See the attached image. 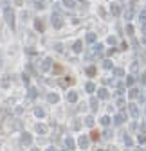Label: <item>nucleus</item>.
<instances>
[{
    "label": "nucleus",
    "mask_w": 146,
    "mask_h": 151,
    "mask_svg": "<svg viewBox=\"0 0 146 151\" xmlns=\"http://www.w3.org/2000/svg\"><path fill=\"white\" fill-rule=\"evenodd\" d=\"M2 16H4L5 25H7L9 29L15 32V31H16V11H15V7H13L11 4L4 5V9H2Z\"/></svg>",
    "instance_id": "1"
},
{
    "label": "nucleus",
    "mask_w": 146,
    "mask_h": 151,
    "mask_svg": "<svg viewBox=\"0 0 146 151\" xmlns=\"http://www.w3.org/2000/svg\"><path fill=\"white\" fill-rule=\"evenodd\" d=\"M52 67H54V61H52V59L47 56V58H43L42 61H40V65H38V70L42 72V74H47L49 70H52Z\"/></svg>",
    "instance_id": "2"
},
{
    "label": "nucleus",
    "mask_w": 146,
    "mask_h": 151,
    "mask_svg": "<svg viewBox=\"0 0 146 151\" xmlns=\"http://www.w3.org/2000/svg\"><path fill=\"white\" fill-rule=\"evenodd\" d=\"M32 135L29 131H22L20 133V146L22 148H32Z\"/></svg>",
    "instance_id": "3"
},
{
    "label": "nucleus",
    "mask_w": 146,
    "mask_h": 151,
    "mask_svg": "<svg viewBox=\"0 0 146 151\" xmlns=\"http://www.w3.org/2000/svg\"><path fill=\"white\" fill-rule=\"evenodd\" d=\"M76 142H78V149L87 151V149L90 148V142H92V140H90V137H89V135H79Z\"/></svg>",
    "instance_id": "4"
},
{
    "label": "nucleus",
    "mask_w": 146,
    "mask_h": 151,
    "mask_svg": "<svg viewBox=\"0 0 146 151\" xmlns=\"http://www.w3.org/2000/svg\"><path fill=\"white\" fill-rule=\"evenodd\" d=\"M63 148L67 149V151H74V149H78V142H76V139H74V137H70V135L63 137Z\"/></svg>",
    "instance_id": "5"
},
{
    "label": "nucleus",
    "mask_w": 146,
    "mask_h": 151,
    "mask_svg": "<svg viewBox=\"0 0 146 151\" xmlns=\"http://www.w3.org/2000/svg\"><path fill=\"white\" fill-rule=\"evenodd\" d=\"M51 24H52V27H54L56 31H59V29L63 27L65 20H63V16H62V15H58V13H52V16H51Z\"/></svg>",
    "instance_id": "6"
},
{
    "label": "nucleus",
    "mask_w": 146,
    "mask_h": 151,
    "mask_svg": "<svg viewBox=\"0 0 146 151\" xmlns=\"http://www.w3.org/2000/svg\"><path fill=\"white\" fill-rule=\"evenodd\" d=\"M135 7H137V0H130L128 9L124 11V20H126V22H130V20L134 18V15H135Z\"/></svg>",
    "instance_id": "7"
},
{
    "label": "nucleus",
    "mask_w": 146,
    "mask_h": 151,
    "mask_svg": "<svg viewBox=\"0 0 146 151\" xmlns=\"http://www.w3.org/2000/svg\"><path fill=\"white\" fill-rule=\"evenodd\" d=\"M32 27H34V31L36 32H40V34H43L45 32V20L43 18H34V20H32Z\"/></svg>",
    "instance_id": "8"
},
{
    "label": "nucleus",
    "mask_w": 146,
    "mask_h": 151,
    "mask_svg": "<svg viewBox=\"0 0 146 151\" xmlns=\"http://www.w3.org/2000/svg\"><path fill=\"white\" fill-rule=\"evenodd\" d=\"M70 52H72V54H83V52H85L83 40H76V42L70 45Z\"/></svg>",
    "instance_id": "9"
},
{
    "label": "nucleus",
    "mask_w": 146,
    "mask_h": 151,
    "mask_svg": "<svg viewBox=\"0 0 146 151\" xmlns=\"http://www.w3.org/2000/svg\"><path fill=\"white\" fill-rule=\"evenodd\" d=\"M34 131L38 135H47L49 133V126L45 124V122H36V124H34Z\"/></svg>",
    "instance_id": "10"
},
{
    "label": "nucleus",
    "mask_w": 146,
    "mask_h": 151,
    "mask_svg": "<svg viewBox=\"0 0 146 151\" xmlns=\"http://www.w3.org/2000/svg\"><path fill=\"white\" fill-rule=\"evenodd\" d=\"M25 97H27V101H34L38 97V90L34 86H27L25 88Z\"/></svg>",
    "instance_id": "11"
},
{
    "label": "nucleus",
    "mask_w": 146,
    "mask_h": 151,
    "mask_svg": "<svg viewBox=\"0 0 146 151\" xmlns=\"http://www.w3.org/2000/svg\"><path fill=\"white\" fill-rule=\"evenodd\" d=\"M65 99H67L69 104H76L78 99H79V94H78L76 90H69V92H67V97H65Z\"/></svg>",
    "instance_id": "12"
},
{
    "label": "nucleus",
    "mask_w": 146,
    "mask_h": 151,
    "mask_svg": "<svg viewBox=\"0 0 146 151\" xmlns=\"http://www.w3.org/2000/svg\"><path fill=\"white\" fill-rule=\"evenodd\" d=\"M92 52H94V56H96V58H103L105 45H103V43H94V45H92Z\"/></svg>",
    "instance_id": "13"
},
{
    "label": "nucleus",
    "mask_w": 146,
    "mask_h": 151,
    "mask_svg": "<svg viewBox=\"0 0 146 151\" xmlns=\"http://www.w3.org/2000/svg\"><path fill=\"white\" fill-rule=\"evenodd\" d=\"M97 99L99 101H108L110 99V90L108 88H97Z\"/></svg>",
    "instance_id": "14"
},
{
    "label": "nucleus",
    "mask_w": 146,
    "mask_h": 151,
    "mask_svg": "<svg viewBox=\"0 0 146 151\" xmlns=\"http://www.w3.org/2000/svg\"><path fill=\"white\" fill-rule=\"evenodd\" d=\"M85 74H87V78L94 79L97 76V67L96 65H87V67H85Z\"/></svg>",
    "instance_id": "15"
},
{
    "label": "nucleus",
    "mask_w": 146,
    "mask_h": 151,
    "mask_svg": "<svg viewBox=\"0 0 146 151\" xmlns=\"http://www.w3.org/2000/svg\"><path fill=\"white\" fill-rule=\"evenodd\" d=\"M58 83H59V86L69 88V86H72V85H74V78H69V76H62V79H59Z\"/></svg>",
    "instance_id": "16"
},
{
    "label": "nucleus",
    "mask_w": 146,
    "mask_h": 151,
    "mask_svg": "<svg viewBox=\"0 0 146 151\" xmlns=\"http://www.w3.org/2000/svg\"><path fill=\"white\" fill-rule=\"evenodd\" d=\"M124 119H126V112H124V110H121L117 115H114V124H116V126H121L123 122H124Z\"/></svg>",
    "instance_id": "17"
},
{
    "label": "nucleus",
    "mask_w": 146,
    "mask_h": 151,
    "mask_svg": "<svg viewBox=\"0 0 146 151\" xmlns=\"http://www.w3.org/2000/svg\"><path fill=\"white\" fill-rule=\"evenodd\" d=\"M121 11H123V9H121V5H119L117 2H112V4H110V15L114 16V18H117L119 15H121Z\"/></svg>",
    "instance_id": "18"
},
{
    "label": "nucleus",
    "mask_w": 146,
    "mask_h": 151,
    "mask_svg": "<svg viewBox=\"0 0 146 151\" xmlns=\"http://www.w3.org/2000/svg\"><path fill=\"white\" fill-rule=\"evenodd\" d=\"M32 113H34V117H36V119H45V115H47V112H45V108H43V106H34Z\"/></svg>",
    "instance_id": "19"
},
{
    "label": "nucleus",
    "mask_w": 146,
    "mask_h": 151,
    "mask_svg": "<svg viewBox=\"0 0 146 151\" xmlns=\"http://www.w3.org/2000/svg\"><path fill=\"white\" fill-rule=\"evenodd\" d=\"M47 102H49V104H58V102H59V95L56 92H49L47 94Z\"/></svg>",
    "instance_id": "20"
},
{
    "label": "nucleus",
    "mask_w": 146,
    "mask_h": 151,
    "mask_svg": "<svg viewBox=\"0 0 146 151\" xmlns=\"http://www.w3.org/2000/svg\"><path fill=\"white\" fill-rule=\"evenodd\" d=\"M96 40H97V34H96V32L89 31L87 34H85V42H87L89 45H94V43H96Z\"/></svg>",
    "instance_id": "21"
},
{
    "label": "nucleus",
    "mask_w": 146,
    "mask_h": 151,
    "mask_svg": "<svg viewBox=\"0 0 146 151\" xmlns=\"http://www.w3.org/2000/svg\"><path fill=\"white\" fill-rule=\"evenodd\" d=\"M62 5L65 9H76V5H78V0H62Z\"/></svg>",
    "instance_id": "22"
},
{
    "label": "nucleus",
    "mask_w": 146,
    "mask_h": 151,
    "mask_svg": "<svg viewBox=\"0 0 146 151\" xmlns=\"http://www.w3.org/2000/svg\"><path fill=\"white\" fill-rule=\"evenodd\" d=\"M97 90V86H96V83H94V81H87V83H85V92H87V94H94Z\"/></svg>",
    "instance_id": "23"
},
{
    "label": "nucleus",
    "mask_w": 146,
    "mask_h": 151,
    "mask_svg": "<svg viewBox=\"0 0 146 151\" xmlns=\"http://www.w3.org/2000/svg\"><path fill=\"white\" fill-rule=\"evenodd\" d=\"M128 112H130V115H132V119H139V110H137V104L130 102V104H128Z\"/></svg>",
    "instance_id": "24"
},
{
    "label": "nucleus",
    "mask_w": 146,
    "mask_h": 151,
    "mask_svg": "<svg viewBox=\"0 0 146 151\" xmlns=\"http://www.w3.org/2000/svg\"><path fill=\"white\" fill-rule=\"evenodd\" d=\"M135 81H137L135 74H130V76H126V79H124V85L132 88V86H134V83H135Z\"/></svg>",
    "instance_id": "25"
},
{
    "label": "nucleus",
    "mask_w": 146,
    "mask_h": 151,
    "mask_svg": "<svg viewBox=\"0 0 146 151\" xmlns=\"http://www.w3.org/2000/svg\"><path fill=\"white\" fill-rule=\"evenodd\" d=\"M99 124H101V126H105V128H108V126L112 124V119L108 117V115H103V117L99 119Z\"/></svg>",
    "instance_id": "26"
},
{
    "label": "nucleus",
    "mask_w": 146,
    "mask_h": 151,
    "mask_svg": "<svg viewBox=\"0 0 146 151\" xmlns=\"http://www.w3.org/2000/svg\"><path fill=\"white\" fill-rule=\"evenodd\" d=\"M139 24L146 25V7H143L141 11H139Z\"/></svg>",
    "instance_id": "27"
},
{
    "label": "nucleus",
    "mask_w": 146,
    "mask_h": 151,
    "mask_svg": "<svg viewBox=\"0 0 146 151\" xmlns=\"http://www.w3.org/2000/svg\"><path fill=\"white\" fill-rule=\"evenodd\" d=\"M139 94H141V92H139V88L132 86L130 90H128V97H130V99H135V97H139Z\"/></svg>",
    "instance_id": "28"
},
{
    "label": "nucleus",
    "mask_w": 146,
    "mask_h": 151,
    "mask_svg": "<svg viewBox=\"0 0 146 151\" xmlns=\"http://www.w3.org/2000/svg\"><path fill=\"white\" fill-rule=\"evenodd\" d=\"M22 83H24L25 86H31V76L25 72V70L22 72Z\"/></svg>",
    "instance_id": "29"
},
{
    "label": "nucleus",
    "mask_w": 146,
    "mask_h": 151,
    "mask_svg": "<svg viewBox=\"0 0 146 151\" xmlns=\"http://www.w3.org/2000/svg\"><path fill=\"white\" fill-rule=\"evenodd\" d=\"M112 74H114V78H116V79L124 78V70H123V68H114V70H112Z\"/></svg>",
    "instance_id": "30"
},
{
    "label": "nucleus",
    "mask_w": 146,
    "mask_h": 151,
    "mask_svg": "<svg viewBox=\"0 0 146 151\" xmlns=\"http://www.w3.org/2000/svg\"><path fill=\"white\" fill-rule=\"evenodd\" d=\"M97 106H99V99L97 97H92L90 99V110H92V112H96Z\"/></svg>",
    "instance_id": "31"
},
{
    "label": "nucleus",
    "mask_w": 146,
    "mask_h": 151,
    "mask_svg": "<svg viewBox=\"0 0 146 151\" xmlns=\"http://www.w3.org/2000/svg\"><path fill=\"white\" fill-rule=\"evenodd\" d=\"M34 7L38 11H43L45 7H47V4H45V0H36V4H34Z\"/></svg>",
    "instance_id": "32"
},
{
    "label": "nucleus",
    "mask_w": 146,
    "mask_h": 151,
    "mask_svg": "<svg viewBox=\"0 0 146 151\" xmlns=\"http://www.w3.org/2000/svg\"><path fill=\"white\" fill-rule=\"evenodd\" d=\"M103 68L105 70H114V63L110 59H103Z\"/></svg>",
    "instance_id": "33"
},
{
    "label": "nucleus",
    "mask_w": 146,
    "mask_h": 151,
    "mask_svg": "<svg viewBox=\"0 0 146 151\" xmlns=\"http://www.w3.org/2000/svg\"><path fill=\"white\" fill-rule=\"evenodd\" d=\"M85 126L94 128V117H92V115H87V117H85Z\"/></svg>",
    "instance_id": "34"
},
{
    "label": "nucleus",
    "mask_w": 146,
    "mask_h": 151,
    "mask_svg": "<svg viewBox=\"0 0 146 151\" xmlns=\"http://www.w3.org/2000/svg\"><path fill=\"white\" fill-rule=\"evenodd\" d=\"M89 137H90V140H92V142H96V140H99V139H101V135H99V131H96V129H92Z\"/></svg>",
    "instance_id": "35"
},
{
    "label": "nucleus",
    "mask_w": 146,
    "mask_h": 151,
    "mask_svg": "<svg viewBox=\"0 0 146 151\" xmlns=\"http://www.w3.org/2000/svg\"><path fill=\"white\" fill-rule=\"evenodd\" d=\"M123 142L126 144V148H132V146H134V140L130 139V135H128V133H126V135H123Z\"/></svg>",
    "instance_id": "36"
},
{
    "label": "nucleus",
    "mask_w": 146,
    "mask_h": 151,
    "mask_svg": "<svg viewBox=\"0 0 146 151\" xmlns=\"http://www.w3.org/2000/svg\"><path fill=\"white\" fill-rule=\"evenodd\" d=\"M126 34H128L130 38H134V34H135V29H134V25H132L130 22L126 24Z\"/></svg>",
    "instance_id": "37"
},
{
    "label": "nucleus",
    "mask_w": 146,
    "mask_h": 151,
    "mask_svg": "<svg viewBox=\"0 0 146 151\" xmlns=\"http://www.w3.org/2000/svg\"><path fill=\"white\" fill-rule=\"evenodd\" d=\"M52 74H54V76H63V68L59 65H54V67H52Z\"/></svg>",
    "instance_id": "38"
},
{
    "label": "nucleus",
    "mask_w": 146,
    "mask_h": 151,
    "mask_svg": "<svg viewBox=\"0 0 146 151\" xmlns=\"http://www.w3.org/2000/svg\"><path fill=\"white\" fill-rule=\"evenodd\" d=\"M25 0H11V5L13 7H24Z\"/></svg>",
    "instance_id": "39"
},
{
    "label": "nucleus",
    "mask_w": 146,
    "mask_h": 151,
    "mask_svg": "<svg viewBox=\"0 0 146 151\" xmlns=\"http://www.w3.org/2000/svg\"><path fill=\"white\" fill-rule=\"evenodd\" d=\"M9 78H11V76H4V78H2V81H0L2 88H7L9 86Z\"/></svg>",
    "instance_id": "40"
},
{
    "label": "nucleus",
    "mask_w": 146,
    "mask_h": 151,
    "mask_svg": "<svg viewBox=\"0 0 146 151\" xmlns=\"http://www.w3.org/2000/svg\"><path fill=\"white\" fill-rule=\"evenodd\" d=\"M107 43L112 45V47H116V45H117V38H116V36H108V38H107Z\"/></svg>",
    "instance_id": "41"
},
{
    "label": "nucleus",
    "mask_w": 146,
    "mask_h": 151,
    "mask_svg": "<svg viewBox=\"0 0 146 151\" xmlns=\"http://www.w3.org/2000/svg\"><path fill=\"white\" fill-rule=\"evenodd\" d=\"M137 140H139V144H143V146H146V137H144V133H139Z\"/></svg>",
    "instance_id": "42"
},
{
    "label": "nucleus",
    "mask_w": 146,
    "mask_h": 151,
    "mask_svg": "<svg viewBox=\"0 0 146 151\" xmlns=\"http://www.w3.org/2000/svg\"><path fill=\"white\" fill-rule=\"evenodd\" d=\"M124 104H126V101H124L123 97H119V99H117V106H119V108H124Z\"/></svg>",
    "instance_id": "43"
},
{
    "label": "nucleus",
    "mask_w": 146,
    "mask_h": 151,
    "mask_svg": "<svg viewBox=\"0 0 146 151\" xmlns=\"http://www.w3.org/2000/svg\"><path fill=\"white\" fill-rule=\"evenodd\" d=\"M128 49V43L126 42H121V43H119V51H126Z\"/></svg>",
    "instance_id": "44"
},
{
    "label": "nucleus",
    "mask_w": 146,
    "mask_h": 151,
    "mask_svg": "<svg viewBox=\"0 0 146 151\" xmlns=\"http://www.w3.org/2000/svg\"><path fill=\"white\" fill-rule=\"evenodd\" d=\"M137 70H139V63H137V61H134V63H132V72L135 74Z\"/></svg>",
    "instance_id": "45"
},
{
    "label": "nucleus",
    "mask_w": 146,
    "mask_h": 151,
    "mask_svg": "<svg viewBox=\"0 0 146 151\" xmlns=\"http://www.w3.org/2000/svg\"><path fill=\"white\" fill-rule=\"evenodd\" d=\"M25 52H27L29 56H34V54H36V51H34V49H31V47H29V49H25Z\"/></svg>",
    "instance_id": "46"
},
{
    "label": "nucleus",
    "mask_w": 146,
    "mask_h": 151,
    "mask_svg": "<svg viewBox=\"0 0 146 151\" xmlns=\"http://www.w3.org/2000/svg\"><path fill=\"white\" fill-rule=\"evenodd\" d=\"M103 133H105V135H103V137H105V139H110V137H112V133H110V129H105V131H103Z\"/></svg>",
    "instance_id": "47"
},
{
    "label": "nucleus",
    "mask_w": 146,
    "mask_h": 151,
    "mask_svg": "<svg viewBox=\"0 0 146 151\" xmlns=\"http://www.w3.org/2000/svg\"><path fill=\"white\" fill-rule=\"evenodd\" d=\"M107 54H108V56H114V54H116V49L112 47V49H108V51H107Z\"/></svg>",
    "instance_id": "48"
},
{
    "label": "nucleus",
    "mask_w": 146,
    "mask_h": 151,
    "mask_svg": "<svg viewBox=\"0 0 146 151\" xmlns=\"http://www.w3.org/2000/svg\"><path fill=\"white\" fill-rule=\"evenodd\" d=\"M141 133H146V122H141Z\"/></svg>",
    "instance_id": "49"
},
{
    "label": "nucleus",
    "mask_w": 146,
    "mask_h": 151,
    "mask_svg": "<svg viewBox=\"0 0 146 151\" xmlns=\"http://www.w3.org/2000/svg\"><path fill=\"white\" fill-rule=\"evenodd\" d=\"M141 85H146V72L141 76Z\"/></svg>",
    "instance_id": "50"
},
{
    "label": "nucleus",
    "mask_w": 146,
    "mask_h": 151,
    "mask_svg": "<svg viewBox=\"0 0 146 151\" xmlns=\"http://www.w3.org/2000/svg\"><path fill=\"white\" fill-rule=\"evenodd\" d=\"M54 47H56V51H58V52H63V49H62V43H56Z\"/></svg>",
    "instance_id": "51"
},
{
    "label": "nucleus",
    "mask_w": 146,
    "mask_h": 151,
    "mask_svg": "<svg viewBox=\"0 0 146 151\" xmlns=\"http://www.w3.org/2000/svg\"><path fill=\"white\" fill-rule=\"evenodd\" d=\"M45 151H58V149H56V148H54V146H49V148H47V149H45Z\"/></svg>",
    "instance_id": "52"
},
{
    "label": "nucleus",
    "mask_w": 146,
    "mask_h": 151,
    "mask_svg": "<svg viewBox=\"0 0 146 151\" xmlns=\"http://www.w3.org/2000/svg\"><path fill=\"white\" fill-rule=\"evenodd\" d=\"M29 151H40V148H29Z\"/></svg>",
    "instance_id": "53"
},
{
    "label": "nucleus",
    "mask_w": 146,
    "mask_h": 151,
    "mask_svg": "<svg viewBox=\"0 0 146 151\" xmlns=\"http://www.w3.org/2000/svg\"><path fill=\"white\" fill-rule=\"evenodd\" d=\"M143 43H144V45H146V36H143Z\"/></svg>",
    "instance_id": "54"
},
{
    "label": "nucleus",
    "mask_w": 146,
    "mask_h": 151,
    "mask_svg": "<svg viewBox=\"0 0 146 151\" xmlns=\"http://www.w3.org/2000/svg\"><path fill=\"white\" fill-rule=\"evenodd\" d=\"M78 2H83V4H85V2H87V0H78Z\"/></svg>",
    "instance_id": "55"
},
{
    "label": "nucleus",
    "mask_w": 146,
    "mask_h": 151,
    "mask_svg": "<svg viewBox=\"0 0 146 151\" xmlns=\"http://www.w3.org/2000/svg\"><path fill=\"white\" fill-rule=\"evenodd\" d=\"M0 149H2V139H0Z\"/></svg>",
    "instance_id": "56"
},
{
    "label": "nucleus",
    "mask_w": 146,
    "mask_h": 151,
    "mask_svg": "<svg viewBox=\"0 0 146 151\" xmlns=\"http://www.w3.org/2000/svg\"><path fill=\"white\" fill-rule=\"evenodd\" d=\"M99 151H103V149H99Z\"/></svg>",
    "instance_id": "57"
},
{
    "label": "nucleus",
    "mask_w": 146,
    "mask_h": 151,
    "mask_svg": "<svg viewBox=\"0 0 146 151\" xmlns=\"http://www.w3.org/2000/svg\"><path fill=\"white\" fill-rule=\"evenodd\" d=\"M59 2H62V0H59Z\"/></svg>",
    "instance_id": "58"
},
{
    "label": "nucleus",
    "mask_w": 146,
    "mask_h": 151,
    "mask_svg": "<svg viewBox=\"0 0 146 151\" xmlns=\"http://www.w3.org/2000/svg\"><path fill=\"white\" fill-rule=\"evenodd\" d=\"M144 148H146V146H144Z\"/></svg>",
    "instance_id": "59"
}]
</instances>
